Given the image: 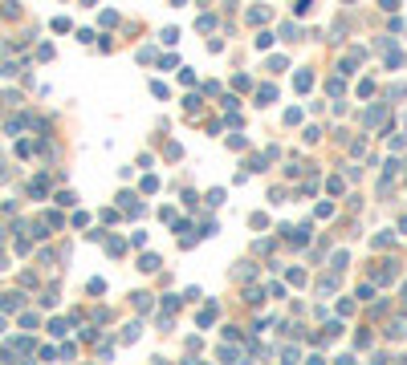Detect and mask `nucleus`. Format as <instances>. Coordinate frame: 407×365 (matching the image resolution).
Masks as SVG:
<instances>
[{"label": "nucleus", "instance_id": "f257e3e1", "mask_svg": "<svg viewBox=\"0 0 407 365\" xmlns=\"http://www.w3.org/2000/svg\"><path fill=\"white\" fill-rule=\"evenodd\" d=\"M387 337H391V341H399V337H407V316H395V320L387 325Z\"/></svg>", "mask_w": 407, "mask_h": 365}, {"label": "nucleus", "instance_id": "f03ea898", "mask_svg": "<svg viewBox=\"0 0 407 365\" xmlns=\"http://www.w3.org/2000/svg\"><path fill=\"white\" fill-rule=\"evenodd\" d=\"M383 118H387V105H375V110H371V114H366V126H379V122H383Z\"/></svg>", "mask_w": 407, "mask_h": 365}, {"label": "nucleus", "instance_id": "7ed1b4c3", "mask_svg": "<svg viewBox=\"0 0 407 365\" xmlns=\"http://www.w3.org/2000/svg\"><path fill=\"white\" fill-rule=\"evenodd\" d=\"M244 300H248V305H261L265 296H261V288H248V292H244Z\"/></svg>", "mask_w": 407, "mask_h": 365}, {"label": "nucleus", "instance_id": "20e7f679", "mask_svg": "<svg viewBox=\"0 0 407 365\" xmlns=\"http://www.w3.org/2000/svg\"><path fill=\"white\" fill-rule=\"evenodd\" d=\"M212 320H216V309H204V313H200V329H204V325H212Z\"/></svg>", "mask_w": 407, "mask_h": 365}]
</instances>
